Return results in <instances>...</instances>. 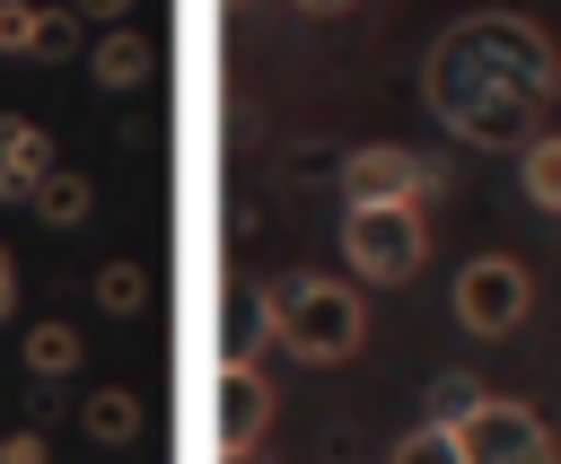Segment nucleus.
I'll list each match as a JSON object with an SVG mask.
<instances>
[{
  "label": "nucleus",
  "mask_w": 561,
  "mask_h": 464,
  "mask_svg": "<svg viewBox=\"0 0 561 464\" xmlns=\"http://www.w3.org/2000/svg\"><path fill=\"white\" fill-rule=\"evenodd\" d=\"M79 438H88V446H131V438H140V394H131V385L79 394Z\"/></svg>",
  "instance_id": "11"
},
{
  "label": "nucleus",
  "mask_w": 561,
  "mask_h": 464,
  "mask_svg": "<svg viewBox=\"0 0 561 464\" xmlns=\"http://www.w3.org/2000/svg\"><path fill=\"white\" fill-rule=\"evenodd\" d=\"M149 70H158V44H149L140 26H105V35L88 44V79H96V96H131V88H149Z\"/></svg>",
  "instance_id": "10"
},
{
  "label": "nucleus",
  "mask_w": 561,
  "mask_h": 464,
  "mask_svg": "<svg viewBox=\"0 0 561 464\" xmlns=\"http://www.w3.org/2000/svg\"><path fill=\"white\" fill-rule=\"evenodd\" d=\"M272 376L263 368H219V464H245L272 429Z\"/></svg>",
  "instance_id": "7"
},
{
  "label": "nucleus",
  "mask_w": 561,
  "mask_h": 464,
  "mask_svg": "<svg viewBox=\"0 0 561 464\" xmlns=\"http://www.w3.org/2000/svg\"><path fill=\"white\" fill-rule=\"evenodd\" d=\"M526 306H535V280H526V263H517V254H473V263L456 271V324H465L473 341L517 333V324H526Z\"/></svg>",
  "instance_id": "4"
},
{
  "label": "nucleus",
  "mask_w": 561,
  "mask_h": 464,
  "mask_svg": "<svg viewBox=\"0 0 561 464\" xmlns=\"http://www.w3.org/2000/svg\"><path fill=\"white\" fill-rule=\"evenodd\" d=\"M88 298H96V315H149V263H105L88 280Z\"/></svg>",
  "instance_id": "13"
},
{
  "label": "nucleus",
  "mask_w": 561,
  "mask_h": 464,
  "mask_svg": "<svg viewBox=\"0 0 561 464\" xmlns=\"http://www.w3.org/2000/svg\"><path fill=\"white\" fill-rule=\"evenodd\" d=\"M18 359H26V376H70V368L88 359V341H79L70 324H35V333L18 341Z\"/></svg>",
  "instance_id": "14"
},
{
  "label": "nucleus",
  "mask_w": 561,
  "mask_h": 464,
  "mask_svg": "<svg viewBox=\"0 0 561 464\" xmlns=\"http://www.w3.org/2000/svg\"><path fill=\"white\" fill-rule=\"evenodd\" d=\"M526 201L535 210H561V131H543V140H526Z\"/></svg>",
  "instance_id": "15"
},
{
  "label": "nucleus",
  "mask_w": 561,
  "mask_h": 464,
  "mask_svg": "<svg viewBox=\"0 0 561 464\" xmlns=\"http://www.w3.org/2000/svg\"><path fill=\"white\" fill-rule=\"evenodd\" d=\"M438 184H447V166L421 149H394V140H368L342 158V201H430Z\"/></svg>",
  "instance_id": "6"
},
{
  "label": "nucleus",
  "mask_w": 561,
  "mask_h": 464,
  "mask_svg": "<svg viewBox=\"0 0 561 464\" xmlns=\"http://www.w3.org/2000/svg\"><path fill=\"white\" fill-rule=\"evenodd\" d=\"M272 315H280V350L307 359V368H342L368 341V306H359L351 280L289 271V280H272Z\"/></svg>",
  "instance_id": "2"
},
{
  "label": "nucleus",
  "mask_w": 561,
  "mask_h": 464,
  "mask_svg": "<svg viewBox=\"0 0 561 464\" xmlns=\"http://www.w3.org/2000/svg\"><path fill=\"white\" fill-rule=\"evenodd\" d=\"M88 210H96L88 175H79V166H53V175H44V193H35V219H44V228H79Z\"/></svg>",
  "instance_id": "12"
},
{
  "label": "nucleus",
  "mask_w": 561,
  "mask_h": 464,
  "mask_svg": "<svg viewBox=\"0 0 561 464\" xmlns=\"http://www.w3.org/2000/svg\"><path fill=\"white\" fill-rule=\"evenodd\" d=\"M44 175H53V131L26 123V114H0V201L9 210H35Z\"/></svg>",
  "instance_id": "8"
},
{
  "label": "nucleus",
  "mask_w": 561,
  "mask_h": 464,
  "mask_svg": "<svg viewBox=\"0 0 561 464\" xmlns=\"http://www.w3.org/2000/svg\"><path fill=\"white\" fill-rule=\"evenodd\" d=\"M491 394H482V376H465V368H447V376H430V411H438V429H456L465 411H482Z\"/></svg>",
  "instance_id": "16"
},
{
  "label": "nucleus",
  "mask_w": 561,
  "mask_h": 464,
  "mask_svg": "<svg viewBox=\"0 0 561 464\" xmlns=\"http://www.w3.org/2000/svg\"><path fill=\"white\" fill-rule=\"evenodd\" d=\"M0 464H53L44 429H9V438H0Z\"/></svg>",
  "instance_id": "20"
},
{
  "label": "nucleus",
  "mask_w": 561,
  "mask_h": 464,
  "mask_svg": "<svg viewBox=\"0 0 561 464\" xmlns=\"http://www.w3.org/2000/svg\"><path fill=\"white\" fill-rule=\"evenodd\" d=\"M70 9H79V18H88V26H114V18H123V9H131V0H70Z\"/></svg>",
  "instance_id": "21"
},
{
  "label": "nucleus",
  "mask_w": 561,
  "mask_h": 464,
  "mask_svg": "<svg viewBox=\"0 0 561 464\" xmlns=\"http://www.w3.org/2000/svg\"><path fill=\"white\" fill-rule=\"evenodd\" d=\"M430 254V210L421 201H351L342 210V263L368 289H403Z\"/></svg>",
  "instance_id": "3"
},
{
  "label": "nucleus",
  "mask_w": 561,
  "mask_h": 464,
  "mask_svg": "<svg viewBox=\"0 0 561 464\" xmlns=\"http://www.w3.org/2000/svg\"><path fill=\"white\" fill-rule=\"evenodd\" d=\"M0 53H35V0H0Z\"/></svg>",
  "instance_id": "19"
},
{
  "label": "nucleus",
  "mask_w": 561,
  "mask_h": 464,
  "mask_svg": "<svg viewBox=\"0 0 561 464\" xmlns=\"http://www.w3.org/2000/svg\"><path fill=\"white\" fill-rule=\"evenodd\" d=\"M280 341V315H272V289H254V280H237L228 289V306H219V368H254L263 350Z\"/></svg>",
  "instance_id": "9"
},
{
  "label": "nucleus",
  "mask_w": 561,
  "mask_h": 464,
  "mask_svg": "<svg viewBox=\"0 0 561 464\" xmlns=\"http://www.w3.org/2000/svg\"><path fill=\"white\" fill-rule=\"evenodd\" d=\"M421 105L473 149H526L561 105V44L526 9H465L421 61Z\"/></svg>",
  "instance_id": "1"
},
{
  "label": "nucleus",
  "mask_w": 561,
  "mask_h": 464,
  "mask_svg": "<svg viewBox=\"0 0 561 464\" xmlns=\"http://www.w3.org/2000/svg\"><path fill=\"white\" fill-rule=\"evenodd\" d=\"M237 9H245V0H237Z\"/></svg>",
  "instance_id": "24"
},
{
  "label": "nucleus",
  "mask_w": 561,
  "mask_h": 464,
  "mask_svg": "<svg viewBox=\"0 0 561 464\" xmlns=\"http://www.w3.org/2000/svg\"><path fill=\"white\" fill-rule=\"evenodd\" d=\"M79 35H88V18H79L70 0H61V9H35V53H44V61H70Z\"/></svg>",
  "instance_id": "17"
},
{
  "label": "nucleus",
  "mask_w": 561,
  "mask_h": 464,
  "mask_svg": "<svg viewBox=\"0 0 561 464\" xmlns=\"http://www.w3.org/2000/svg\"><path fill=\"white\" fill-rule=\"evenodd\" d=\"M456 446H465V464H552V429L517 394H491L482 411H465L456 420Z\"/></svg>",
  "instance_id": "5"
},
{
  "label": "nucleus",
  "mask_w": 561,
  "mask_h": 464,
  "mask_svg": "<svg viewBox=\"0 0 561 464\" xmlns=\"http://www.w3.org/2000/svg\"><path fill=\"white\" fill-rule=\"evenodd\" d=\"M298 9H307V18H342L351 0H298Z\"/></svg>",
  "instance_id": "23"
},
{
  "label": "nucleus",
  "mask_w": 561,
  "mask_h": 464,
  "mask_svg": "<svg viewBox=\"0 0 561 464\" xmlns=\"http://www.w3.org/2000/svg\"><path fill=\"white\" fill-rule=\"evenodd\" d=\"M386 464H465V446H456V429H438V420H430V429H412Z\"/></svg>",
  "instance_id": "18"
},
{
  "label": "nucleus",
  "mask_w": 561,
  "mask_h": 464,
  "mask_svg": "<svg viewBox=\"0 0 561 464\" xmlns=\"http://www.w3.org/2000/svg\"><path fill=\"white\" fill-rule=\"evenodd\" d=\"M18 315V263H9V245H0V324Z\"/></svg>",
  "instance_id": "22"
}]
</instances>
